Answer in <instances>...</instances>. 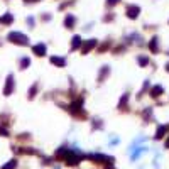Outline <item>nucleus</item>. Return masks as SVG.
I'll return each mask as SVG.
<instances>
[{
    "label": "nucleus",
    "instance_id": "obj_21",
    "mask_svg": "<svg viewBox=\"0 0 169 169\" xmlns=\"http://www.w3.org/2000/svg\"><path fill=\"white\" fill-rule=\"evenodd\" d=\"M29 64H31V59H29V58H20V69H26Z\"/></svg>",
    "mask_w": 169,
    "mask_h": 169
},
{
    "label": "nucleus",
    "instance_id": "obj_31",
    "mask_svg": "<svg viewBox=\"0 0 169 169\" xmlns=\"http://www.w3.org/2000/svg\"><path fill=\"white\" fill-rule=\"evenodd\" d=\"M168 24H169V20H168Z\"/></svg>",
    "mask_w": 169,
    "mask_h": 169
},
{
    "label": "nucleus",
    "instance_id": "obj_12",
    "mask_svg": "<svg viewBox=\"0 0 169 169\" xmlns=\"http://www.w3.org/2000/svg\"><path fill=\"white\" fill-rule=\"evenodd\" d=\"M81 44H83V39H81L80 34H74L73 37H71V44H69V51H76V49H80Z\"/></svg>",
    "mask_w": 169,
    "mask_h": 169
},
{
    "label": "nucleus",
    "instance_id": "obj_15",
    "mask_svg": "<svg viewBox=\"0 0 169 169\" xmlns=\"http://www.w3.org/2000/svg\"><path fill=\"white\" fill-rule=\"evenodd\" d=\"M14 86H15V85H14V76L9 74V76H7V85H5V88H4V95L9 96V95L14 91Z\"/></svg>",
    "mask_w": 169,
    "mask_h": 169
},
{
    "label": "nucleus",
    "instance_id": "obj_27",
    "mask_svg": "<svg viewBox=\"0 0 169 169\" xmlns=\"http://www.w3.org/2000/svg\"><path fill=\"white\" fill-rule=\"evenodd\" d=\"M164 71H166V73L169 74V61H168V63H166V64H164Z\"/></svg>",
    "mask_w": 169,
    "mask_h": 169
},
{
    "label": "nucleus",
    "instance_id": "obj_30",
    "mask_svg": "<svg viewBox=\"0 0 169 169\" xmlns=\"http://www.w3.org/2000/svg\"><path fill=\"white\" fill-rule=\"evenodd\" d=\"M166 56H169V49H166Z\"/></svg>",
    "mask_w": 169,
    "mask_h": 169
},
{
    "label": "nucleus",
    "instance_id": "obj_24",
    "mask_svg": "<svg viewBox=\"0 0 169 169\" xmlns=\"http://www.w3.org/2000/svg\"><path fill=\"white\" fill-rule=\"evenodd\" d=\"M15 166H17V161H15V159H12V161H9V164H7V166H4L2 169H14Z\"/></svg>",
    "mask_w": 169,
    "mask_h": 169
},
{
    "label": "nucleus",
    "instance_id": "obj_4",
    "mask_svg": "<svg viewBox=\"0 0 169 169\" xmlns=\"http://www.w3.org/2000/svg\"><path fill=\"white\" fill-rule=\"evenodd\" d=\"M9 41L14 44H19V46H27L29 44V37L22 32H10L9 34Z\"/></svg>",
    "mask_w": 169,
    "mask_h": 169
},
{
    "label": "nucleus",
    "instance_id": "obj_2",
    "mask_svg": "<svg viewBox=\"0 0 169 169\" xmlns=\"http://www.w3.org/2000/svg\"><path fill=\"white\" fill-rule=\"evenodd\" d=\"M98 44H100V41L95 39V37L83 41V44H81V47H80L81 56H86V54H90L91 51H93V49H96V47H98Z\"/></svg>",
    "mask_w": 169,
    "mask_h": 169
},
{
    "label": "nucleus",
    "instance_id": "obj_1",
    "mask_svg": "<svg viewBox=\"0 0 169 169\" xmlns=\"http://www.w3.org/2000/svg\"><path fill=\"white\" fill-rule=\"evenodd\" d=\"M142 14V9L140 5H137V4H125V17L130 20H137L140 17Z\"/></svg>",
    "mask_w": 169,
    "mask_h": 169
},
{
    "label": "nucleus",
    "instance_id": "obj_7",
    "mask_svg": "<svg viewBox=\"0 0 169 169\" xmlns=\"http://www.w3.org/2000/svg\"><path fill=\"white\" fill-rule=\"evenodd\" d=\"M76 22H78V17L74 15V14H66V17H64V27H66L68 31H73L74 27H76Z\"/></svg>",
    "mask_w": 169,
    "mask_h": 169
},
{
    "label": "nucleus",
    "instance_id": "obj_29",
    "mask_svg": "<svg viewBox=\"0 0 169 169\" xmlns=\"http://www.w3.org/2000/svg\"><path fill=\"white\" fill-rule=\"evenodd\" d=\"M24 2H32L34 4V2H41V0H24Z\"/></svg>",
    "mask_w": 169,
    "mask_h": 169
},
{
    "label": "nucleus",
    "instance_id": "obj_11",
    "mask_svg": "<svg viewBox=\"0 0 169 169\" xmlns=\"http://www.w3.org/2000/svg\"><path fill=\"white\" fill-rule=\"evenodd\" d=\"M49 61H51V64H54L58 68H66V63H68L64 56H51Z\"/></svg>",
    "mask_w": 169,
    "mask_h": 169
},
{
    "label": "nucleus",
    "instance_id": "obj_28",
    "mask_svg": "<svg viewBox=\"0 0 169 169\" xmlns=\"http://www.w3.org/2000/svg\"><path fill=\"white\" fill-rule=\"evenodd\" d=\"M164 147H166V149H169V137L166 139V140H164Z\"/></svg>",
    "mask_w": 169,
    "mask_h": 169
},
{
    "label": "nucleus",
    "instance_id": "obj_16",
    "mask_svg": "<svg viewBox=\"0 0 169 169\" xmlns=\"http://www.w3.org/2000/svg\"><path fill=\"white\" fill-rule=\"evenodd\" d=\"M149 88H150V83H149V80H144V83H142V88L139 90V91H137L135 98H137V100H140L142 96H144V93H145V91L149 93Z\"/></svg>",
    "mask_w": 169,
    "mask_h": 169
},
{
    "label": "nucleus",
    "instance_id": "obj_17",
    "mask_svg": "<svg viewBox=\"0 0 169 169\" xmlns=\"http://www.w3.org/2000/svg\"><path fill=\"white\" fill-rule=\"evenodd\" d=\"M152 113H154V108H152V107H145V108H144V110L140 112L142 118L145 120V123H147V122L150 120V118H152Z\"/></svg>",
    "mask_w": 169,
    "mask_h": 169
},
{
    "label": "nucleus",
    "instance_id": "obj_6",
    "mask_svg": "<svg viewBox=\"0 0 169 169\" xmlns=\"http://www.w3.org/2000/svg\"><path fill=\"white\" fill-rule=\"evenodd\" d=\"M162 95H164V86L159 85V83H155V85H152V86L149 88V96L152 100H159Z\"/></svg>",
    "mask_w": 169,
    "mask_h": 169
},
{
    "label": "nucleus",
    "instance_id": "obj_14",
    "mask_svg": "<svg viewBox=\"0 0 169 169\" xmlns=\"http://www.w3.org/2000/svg\"><path fill=\"white\" fill-rule=\"evenodd\" d=\"M169 132V125H166V123H162V125H159L157 127V130H155V135H154V139L155 140H161L164 135Z\"/></svg>",
    "mask_w": 169,
    "mask_h": 169
},
{
    "label": "nucleus",
    "instance_id": "obj_25",
    "mask_svg": "<svg viewBox=\"0 0 169 169\" xmlns=\"http://www.w3.org/2000/svg\"><path fill=\"white\" fill-rule=\"evenodd\" d=\"M91 29H93V22H88L86 26L83 27V31H85V32H88V31H91Z\"/></svg>",
    "mask_w": 169,
    "mask_h": 169
},
{
    "label": "nucleus",
    "instance_id": "obj_3",
    "mask_svg": "<svg viewBox=\"0 0 169 169\" xmlns=\"http://www.w3.org/2000/svg\"><path fill=\"white\" fill-rule=\"evenodd\" d=\"M112 74V68L108 64H103L101 68H98V73H96V85H103L108 80V76Z\"/></svg>",
    "mask_w": 169,
    "mask_h": 169
},
{
    "label": "nucleus",
    "instance_id": "obj_22",
    "mask_svg": "<svg viewBox=\"0 0 169 169\" xmlns=\"http://www.w3.org/2000/svg\"><path fill=\"white\" fill-rule=\"evenodd\" d=\"M96 128H103L101 118H93V130H96Z\"/></svg>",
    "mask_w": 169,
    "mask_h": 169
},
{
    "label": "nucleus",
    "instance_id": "obj_8",
    "mask_svg": "<svg viewBox=\"0 0 169 169\" xmlns=\"http://www.w3.org/2000/svg\"><path fill=\"white\" fill-rule=\"evenodd\" d=\"M128 100H130V93H128V91H125V93L120 96L117 108H118L120 112H125V110H128Z\"/></svg>",
    "mask_w": 169,
    "mask_h": 169
},
{
    "label": "nucleus",
    "instance_id": "obj_18",
    "mask_svg": "<svg viewBox=\"0 0 169 169\" xmlns=\"http://www.w3.org/2000/svg\"><path fill=\"white\" fill-rule=\"evenodd\" d=\"M117 19V15H115V12H107L103 17H101V22H105V24H110V22H113V20Z\"/></svg>",
    "mask_w": 169,
    "mask_h": 169
},
{
    "label": "nucleus",
    "instance_id": "obj_26",
    "mask_svg": "<svg viewBox=\"0 0 169 169\" xmlns=\"http://www.w3.org/2000/svg\"><path fill=\"white\" fill-rule=\"evenodd\" d=\"M51 19H53V17H51V14H46V15H42V20H46V22H49Z\"/></svg>",
    "mask_w": 169,
    "mask_h": 169
},
{
    "label": "nucleus",
    "instance_id": "obj_13",
    "mask_svg": "<svg viewBox=\"0 0 169 169\" xmlns=\"http://www.w3.org/2000/svg\"><path fill=\"white\" fill-rule=\"evenodd\" d=\"M32 53L36 54V56H39V58H42V56H46L47 53V47L44 42H39V44H36V46L32 47Z\"/></svg>",
    "mask_w": 169,
    "mask_h": 169
},
{
    "label": "nucleus",
    "instance_id": "obj_5",
    "mask_svg": "<svg viewBox=\"0 0 169 169\" xmlns=\"http://www.w3.org/2000/svg\"><path fill=\"white\" fill-rule=\"evenodd\" d=\"M147 47L152 54H159L161 53V39H159L157 36H152L147 42Z\"/></svg>",
    "mask_w": 169,
    "mask_h": 169
},
{
    "label": "nucleus",
    "instance_id": "obj_19",
    "mask_svg": "<svg viewBox=\"0 0 169 169\" xmlns=\"http://www.w3.org/2000/svg\"><path fill=\"white\" fill-rule=\"evenodd\" d=\"M0 22H2V24H7V26H9V24H12V22H14V15L7 12L5 15H2V17H0Z\"/></svg>",
    "mask_w": 169,
    "mask_h": 169
},
{
    "label": "nucleus",
    "instance_id": "obj_10",
    "mask_svg": "<svg viewBox=\"0 0 169 169\" xmlns=\"http://www.w3.org/2000/svg\"><path fill=\"white\" fill-rule=\"evenodd\" d=\"M112 47H113V42L110 39L107 41H103L101 44H98V47H96V53L98 54H103V53H107V51H112Z\"/></svg>",
    "mask_w": 169,
    "mask_h": 169
},
{
    "label": "nucleus",
    "instance_id": "obj_9",
    "mask_svg": "<svg viewBox=\"0 0 169 169\" xmlns=\"http://www.w3.org/2000/svg\"><path fill=\"white\" fill-rule=\"evenodd\" d=\"M135 61H137V64H139V68H147L149 64H150V58H149V54H137L135 56Z\"/></svg>",
    "mask_w": 169,
    "mask_h": 169
},
{
    "label": "nucleus",
    "instance_id": "obj_20",
    "mask_svg": "<svg viewBox=\"0 0 169 169\" xmlns=\"http://www.w3.org/2000/svg\"><path fill=\"white\" fill-rule=\"evenodd\" d=\"M37 90H39V83H34L32 88H29V98H34L36 93H37Z\"/></svg>",
    "mask_w": 169,
    "mask_h": 169
},
{
    "label": "nucleus",
    "instance_id": "obj_23",
    "mask_svg": "<svg viewBox=\"0 0 169 169\" xmlns=\"http://www.w3.org/2000/svg\"><path fill=\"white\" fill-rule=\"evenodd\" d=\"M120 4V0H105V5L107 7H115Z\"/></svg>",
    "mask_w": 169,
    "mask_h": 169
}]
</instances>
